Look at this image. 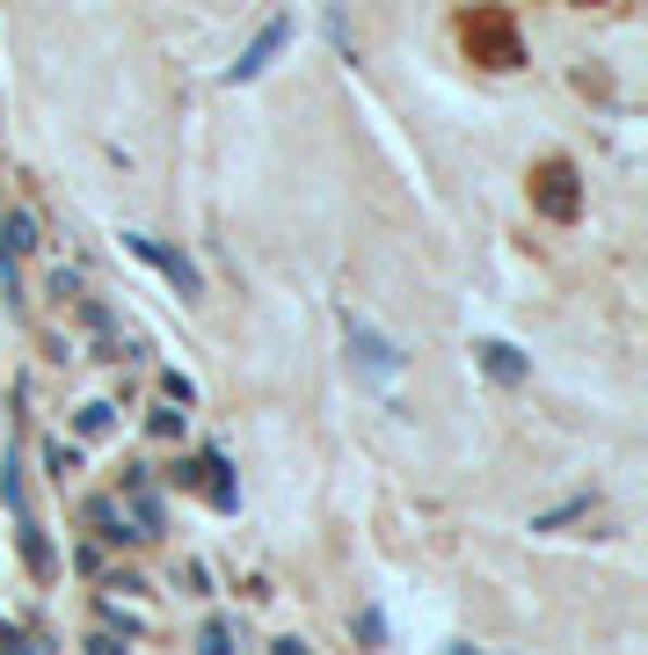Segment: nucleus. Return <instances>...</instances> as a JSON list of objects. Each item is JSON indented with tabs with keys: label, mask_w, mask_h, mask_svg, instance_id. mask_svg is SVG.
I'll return each instance as SVG.
<instances>
[{
	"label": "nucleus",
	"mask_w": 648,
	"mask_h": 655,
	"mask_svg": "<svg viewBox=\"0 0 648 655\" xmlns=\"http://www.w3.org/2000/svg\"><path fill=\"white\" fill-rule=\"evenodd\" d=\"M474 357H481V371H488L496 387H525V379H532V357L518 350V342H503V336H481Z\"/></svg>",
	"instance_id": "6e6552de"
},
{
	"label": "nucleus",
	"mask_w": 648,
	"mask_h": 655,
	"mask_svg": "<svg viewBox=\"0 0 648 655\" xmlns=\"http://www.w3.org/2000/svg\"><path fill=\"white\" fill-rule=\"evenodd\" d=\"M285 45H291V15H270V23L256 29L248 45H240V59L226 66V88H248V80H256V73H263V66H270V59H277Z\"/></svg>",
	"instance_id": "423d86ee"
},
{
	"label": "nucleus",
	"mask_w": 648,
	"mask_h": 655,
	"mask_svg": "<svg viewBox=\"0 0 648 655\" xmlns=\"http://www.w3.org/2000/svg\"><path fill=\"white\" fill-rule=\"evenodd\" d=\"M358 641H364V648H379V641H386V612H379V605L358 612Z\"/></svg>",
	"instance_id": "2eb2a0df"
},
{
	"label": "nucleus",
	"mask_w": 648,
	"mask_h": 655,
	"mask_svg": "<svg viewBox=\"0 0 648 655\" xmlns=\"http://www.w3.org/2000/svg\"><path fill=\"white\" fill-rule=\"evenodd\" d=\"M124 248L139 255V263H153L161 277H169L183 299H204V277H197V263L183 255V248H169V241H153V234H124Z\"/></svg>",
	"instance_id": "39448f33"
},
{
	"label": "nucleus",
	"mask_w": 648,
	"mask_h": 655,
	"mask_svg": "<svg viewBox=\"0 0 648 655\" xmlns=\"http://www.w3.org/2000/svg\"><path fill=\"white\" fill-rule=\"evenodd\" d=\"M532 212L539 218H553V226H576L583 218V175H576V161H539L532 168Z\"/></svg>",
	"instance_id": "f03ea898"
},
{
	"label": "nucleus",
	"mask_w": 648,
	"mask_h": 655,
	"mask_svg": "<svg viewBox=\"0 0 648 655\" xmlns=\"http://www.w3.org/2000/svg\"><path fill=\"white\" fill-rule=\"evenodd\" d=\"M153 437H183V415H175V408H153Z\"/></svg>",
	"instance_id": "a211bd4d"
},
{
	"label": "nucleus",
	"mask_w": 648,
	"mask_h": 655,
	"mask_svg": "<svg viewBox=\"0 0 648 655\" xmlns=\"http://www.w3.org/2000/svg\"><path fill=\"white\" fill-rule=\"evenodd\" d=\"M80 517L96 525V539H102V546H124V539H132V525H124V509L110 503V495H88V503H80Z\"/></svg>",
	"instance_id": "1a4fd4ad"
},
{
	"label": "nucleus",
	"mask_w": 648,
	"mask_h": 655,
	"mask_svg": "<svg viewBox=\"0 0 648 655\" xmlns=\"http://www.w3.org/2000/svg\"><path fill=\"white\" fill-rule=\"evenodd\" d=\"M88 655H124V641L117 633H88Z\"/></svg>",
	"instance_id": "6ab92c4d"
},
{
	"label": "nucleus",
	"mask_w": 648,
	"mask_h": 655,
	"mask_svg": "<svg viewBox=\"0 0 648 655\" xmlns=\"http://www.w3.org/2000/svg\"><path fill=\"white\" fill-rule=\"evenodd\" d=\"M197 655H234V627L226 619H204L197 627Z\"/></svg>",
	"instance_id": "4468645a"
},
{
	"label": "nucleus",
	"mask_w": 648,
	"mask_h": 655,
	"mask_svg": "<svg viewBox=\"0 0 648 655\" xmlns=\"http://www.w3.org/2000/svg\"><path fill=\"white\" fill-rule=\"evenodd\" d=\"M459 45H466L474 66H496V73L525 66V37H518V15L510 8H466L459 15Z\"/></svg>",
	"instance_id": "f257e3e1"
},
{
	"label": "nucleus",
	"mask_w": 648,
	"mask_h": 655,
	"mask_svg": "<svg viewBox=\"0 0 648 655\" xmlns=\"http://www.w3.org/2000/svg\"><path fill=\"white\" fill-rule=\"evenodd\" d=\"M45 466L59 474V481H66V474H73V444H51V452H45Z\"/></svg>",
	"instance_id": "f3484780"
},
{
	"label": "nucleus",
	"mask_w": 648,
	"mask_h": 655,
	"mask_svg": "<svg viewBox=\"0 0 648 655\" xmlns=\"http://www.w3.org/2000/svg\"><path fill=\"white\" fill-rule=\"evenodd\" d=\"M270 655H307V641H277V648H270Z\"/></svg>",
	"instance_id": "aec40b11"
},
{
	"label": "nucleus",
	"mask_w": 648,
	"mask_h": 655,
	"mask_svg": "<svg viewBox=\"0 0 648 655\" xmlns=\"http://www.w3.org/2000/svg\"><path fill=\"white\" fill-rule=\"evenodd\" d=\"M452 655H474V648H452Z\"/></svg>",
	"instance_id": "412c9836"
},
{
	"label": "nucleus",
	"mask_w": 648,
	"mask_h": 655,
	"mask_svg": "<svg viewBox=\"0 0 648 655\" xmlns=\"http://www.w3.org/2000/svg\"><path fill=\"white\" fill-rule=\"evenodd\" d=\"M117 509H124V525H132V539H161V532H169V503H161V488H153V466L124 459Z\"/></svg>",
	"instance_id": "7ed1b4c3"
},
{
	"label": "nucleus",
	"mask_w": 648,
	"mask_h": 655,
	"mask_svg": "<svg viewBox=\"0 0 648 655\" xmlns=\"http://www.w3.org/2000/svg\"><path fill=\"white\" fill-rule=\"evenodd\" d=\"M569 517H590V495H569L561 509H539V517H532V532H561Z\"/></svg>",
	"instance_id": "9b49d317"
},
{
	"label": "nucleus",
	"mask_w": 648,
	"mask_h": 655,
	"mask_svg": "<svg viewBox=\"0 0 648 655\" xmlns=\"http://www.w3.org/2000/svg\"><path fill=\"white\" fill-rule=\"evenodd\" d=\"M29 255H37V218L23 204H8L0 212V277H8V299H15V277H23Z\"/></svg>",
	"instance_id": "0eeeda50"
},
{
	"label": "nucleus",
	"mask_w": 648,
	"mask_h": 655,
	"mask_svg": "<svg viewBox=\"0 0 648 655\" xmlns=\"http://www.w3.org/2000/svg\"><path fill=\"white\" fill-rule=\"evenodd\" d=\"M350 364H358L364 379H379V387H394V379H401V350H394V342L379 336V328H372V320H358L350 314Z\"/></svg>",
	"instance_id": "20e7f679"
},
{
	"label": "nucleus",
	"mask_w": 648,
	"mask_h": 655,
	"mask_svg": "<svg viewBox=\"0 0 648 655\" xmlns=\"http://www.w3.org/2000/svg\"><path fill=\"white\" fill-rule=\"evenodd\" d=\"M161 393H169V401H183V408H190V401H197V387H190V379H183V371H169V379H161Z\"/></svg>",
	"instance_id": "dca6fc26"
},
{
	"label": "nucleus",
	"mask_w": 648,
	"mask_h": 655,
	"mask_svg": "<svg viewBox=\"0 0 648 655\" xmlns=\"http://www.w3.org/2000/svg\"><path fill=\"white\" fill-rule=\"evenodd\" d=\"M0 655H51L45 633H23V627H0Z\"/></svg>",
	"instance_id": "ddd939ff"
},
{
	"label": "nucleus",
	"mask_w": 648,
	"mask_h": 655,
	"mask_svg": "<svg viewBox=\"0 0 648 655\" xmlns=\"http://www.w3.org/2000/svg\"><path fill=\"white\" fill-rule=\"evenodd\" d=\"M73 423H80V437H110V430H117V408H110V401H88Z\"/></svg>",
	"instance_id": "f8f14e48"
},
{
	"label": "nucleus",
	"mask_w": 648,
	"mask_h": 655,
	"mask_svg": "<svg viewBox=\"0 0 648 655\" xmlns=\"http://www.w3.org/2000/svg\"><path fill=\"white\" fill-rule=\"evenodd\" d=\"M15 539H23V560L37 568V576H51V568H59V560H51V539H45V525H37V517H23V532H15Z\"/></svg>",
	"instance_id": "9d476101"
}]
</instances>
